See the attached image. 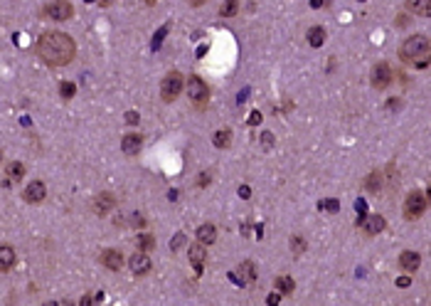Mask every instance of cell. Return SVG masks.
Returning a JSON list of instances; mask_svg holds the SVG:
<instances>
[{
    "mask_svg": "<svg viewBox=\"0 0 431 306\" xmlns=\"http://www.w3.org/2000/svg\"><path fill=\"white\" fill-rule=\"evenodd\" d=\"M37 55L50 67H64V64H69L74 59L76 42L67 32L52 30V32H45L37 40Z\"/></svg>",
    "mask_w": 431,
    "mask_h": 306,
    "instance_id": "1",
    "label": "cell"
},
{
    "mask_svg": "<svg viewBox=\"0 0 431 306\" xmlns=\"http://www.w3.org/2000/svg\"><path fill=\"white\" fill-rule=\"evenodd\" d=\"M399 57L404 64H412L416 69H426L431 64V40L426 35H412L402 42Z\"/></svg>",
    "mask_w": 431,
    "mask_h": 306,
    "instance_id": "2",
    "label": "cell"
},
{
    "mask_svg": "<svg viewBox=\"0 0 431 306\" xmlns=\"http://www.w3.org/2000/svg\"><path fill=\"white\" fill-rule=\"evenodd\" d=\"M188 96L190 101H192V106L195 109H205L207 101H209V89H207V84L200 79V76H190L188 79Z\"/></svg>",
    "mask_w": 431,
    "mask_h": 306,
    "instance_id": "3",
    "label": "cell"
},
{
    "mask_svg": "<svg viewBox=\"0 0 431 306\" xmlns=\"http://www.w3.org/2000/svg\"><path fill=\"white\" fill-rule=\"evenodd\" d=\"M183 89H185L183 74L180 72H168L165 79H163V84H160V96H163V101H175Z\"/></svg>",
    "mask_w": 431,
    "mask_h": 306,
    "instance_id": "4",
    "label": "cell"
},
{
    "mask_svg": "<svg viewBox=\"0 0 431 306\" xmlns=\"http://www.w3.org/2000/svg\"><path fill=\"white\" fill-rule=\"evenodd\" d=\"M42 15L50 20H57V22H64V20H69L74 15V8H72L69 0H52V3H47L42 8Z\"/></svg>",
    "mask_w": 431,
    "mask_h": 306,
    "instance_id": "5",
    "label": "cell"
},
{
    "mask_svg": "<svg viewBox=\"0 0 431 306\" xmlns=\"http://www.w3.org/2000/svg\"><path fill=\"white\" fill-rule=\"evenodd\" d=\"M426 208H429L426 198L419 190H412L407 195V200H404V220H419Z\"/></svg>",
    "mask_w": 431,
    "mask_h": 306,
    "instance_id": "6",
    "label": "cell"
},
{
    "mask_svg": "<svg viewBox=\"0 0 431 306\" xmlns=\"http://www.w3.org/2000/svg\"><path fill=\"white\" fill-rule=\"evenodd\" d=\"M390 84H392V67H390L387 62H379L375 69H372V87L382 92V89H387Z\"/></svg>",
    "mask_w": 431,
    "mask_h": 306,
    "instance_id": "7",
    "label": "cell"
},
{
    "mask_svg": "<svg viewBox=\"0 0 431 306\" xmlns=\"http://www.w3.org/2000/svg\"><path fill=\"white\" fill-rule=\"evenodd\" d=\"M45 195H47V185L42 183V180H32L25 190H22V198H25V203H30V205H37L45 200Z\"/></svg>",
    "mask_w": 431,
    "mask_h": 306,
    "instance_id": "8",
    "label": "cell"
},
{
    "mask_svg": "<svg viewBox=\"0 0 431 306\" xmlns=\"http://www.w3.org/2000/svg\"><path fill=\"white\" fill-rule=\"evenodd\" d=\"M150 267H153V262H150V257H148V252H136L131 257V272L136 274V277H143V274H148L150 272Z\"/></svg>",
    "mask_w": 431,
    "mask_h": 306,
    "instance_id": "9",
    "label": "cell"
},
{
    "mask_svg": "<svg viewBox=\"0 0 431 306\" xmlns=\"http://www.w3.org/2000/svg\"><path fill=\"white\" fill-rule=\"evenodd\" d=\"M360 227H362L365 235H370V237H372V235H379L382 230L387 227V220H384L382 215H367V217L360 222Z\"/></svg>",
    "mask_w": 431,
    "mask_h": 306,
    "instance_id": "10",
    "label": "cell"
},
{
    "mask_svg": "<svg viewBox=\"0 0 431 306\" xmlns=\"http://www.w3.org/2000/svg\"><path fill=\"white\" fill-rule=\"evenodd\" d=\"M99 259H101V264L109 269V272H118V269L123 267V254L118 249H104Z\"/></svg>",
    "mask_w": 431,
    "mask_h": 306,
    "instance_id": "11",
    "label": "cell"
},
{
    "mask_svg": "<svg viewBox=\"0 0 431 306\" xmlns=\"http://www.w3.org/2000/svg\"><path fill=\"white\" fill-rule=\"evenodd\" d=\"M116 208V198H113L111 193H99L94 200V212L99 217H104V215H109V212Z\"/></svg>",
    "mask_w": 431,
    "mask_h": 306,
    "instance_id": "12",
    "label": "cell"
},
{
    "mask_svg": "<svg viewBox=\"0 0 431 306\" xmlns=\"http://www.w3.org/2000/svg\"><path fill=\"white\" fill-rule=\"evenodd\" d=\"M419 267H421V257H419L416 252H409V249H407V252H402V254H399V269H402V272L414 274Z\"/></svg>",
    "mask_w": 431,
    "mask_h": 306,
    "instance_id": "13",
    "label": "cell"
},
{
    "mask_svg": "<svg viewBox=\"0 0 431 306\" xmlns=\"http://www.w3.org/2000/svg\"><path fill=\"white\" fill-rule=\"evenodd\" d=\"M141 146H143V138L138 134H126L123 141H121V148H123L126 156H136V153L141 151Z\"/></svg>",
    "mask_w": 431,
    "mask_h": 306,
    "instance_id": "14",
    "label": "cell"
},
{
    "mask_svg": "<svg viewBox=\"0 0 431 306\" xmlns=\"http://www.w3.org/2000/svg\"><path fill=\"white\" fill-rule=\"evenodd\" d=\"M407 10L421 18H431V0H407Z\"/></svg>",
    "mask_w": 431,
    "mask_h": 306,
    "instance_id": "15",
    "label": "cell"
},
{
    "mask_svg": "<svg viewBox=\"0 0 431 306\" xmlns=\"http://www.w3.org/2000/svg\"><path fill=\"white\" fill-rule=\"evenodd\" d=\"M254 279H256V264H251V262H242L239 274H237V282H239V284H249V282H254Z\"/></svg>",
    "mask_w": 431,
    "mask_h": 306,
    "instance_id": "16",
    "label": "cell"
},
{
    "mask_svg": "<svg viewBox=\"0 0 431 306\" xmlns=\"http://www.w3.org/2000/svg\"><path fill=\"white\" fill-rule=\"evenodd\" d=\"M188 257H190V262H192V267L202 269V264H205V259H207V252H205V247H202V242H200V245H192L190 252H188Z\"/></svg>",
    "mask_w": 431,
    "mask_h": 306,
    "instance_id": "17",
    "label": "cell"
},
{
    "mask_svg": "<svg viewBox=\"0 0 431 306\" xmlns=\"http://www.w3.org/2000/svg\"><path fill=\"white\" fill-rule=\"evenodd\" d=\"M13 264H15V252L10 245H3L0 247V269L8 272V269H13Z\"/></svg>",
    "mask_w": 431,
    "mask_h": 306,
    "instance_id": "18",
    "label": "cell"
},
{
    "mask_svg": "<svg viewBox=\"0 0 431 306\" xmlns=\"http://www.w3.org/2000/svg\"><path fill=\"white\" fill-rule=\"evenodd\" d=\"M197 240H200L202 245H212V242L217 240V227L209 225V222H205L202 227L197 230Z\"/></svg>",
    "mask_w": 431,
    "mask_h": 306,
    "instance_id": "19",
    "label": "cell"
},
{
    "mask_svg": "<svg viewBox=\"0 0 431 306\" xmlns=\"http://www.w3.org/2000/svg\"><path fill=\"white\" fill-rule=\"evenodd\" d=\"M212 143H214V148H229V143H232V131H229V129H220L217 134L212 136Z\"/></svg>",
    "mask_w": 431,
    "mask_h": 306,
    "instance_id": "20",
    "label": "cell"
},
{
    "mask_svg": "<svg viewBox=\"0 0 431 306\" xmlns=\"http://www.w3.org/2000/svg\"><path fill=\"white\" fill-rule=\"evenodd\" d=\"M365 190H367V193H379V190H382V175H379V171H372L367 178H365Z\"/></svg>",
    "mask_w": 431,
    "mask_h": 306,
    "instance_id": "21",
    "label": "cell"
},
{
    "mask_svg": "<svg viewBox=\"0 0 431 306\" xmlns=\"http://www.w3.org/2000/svg\"><path fill=\"white\" fill-rule=\"evenodd\" d=\"M325 42V30L323 27H311L308 30V45L311 47H320Z\"/></svg>",
    "mask_w": 431,
    "mask_h": 306,
    "instance_id": "22",
    "label": "cell"
},
{
    "mask_svg": "<svg viewBox=\"0 0 431 306\" xmlns=\"http://www.w3.org/2000/svg\"><path fill=\"white\" fill-rule=\"evenodd\" d=\"M276 287H279V291H281L283 296H288V294H293V289H296V284H293V279H291V277H286V274H281V277L276 279Z\"/></svg>",
    "mask_w": 431,
    "mask_h": 306,
    "instance_id": "23",
    "label": "cell"
},
{
    "mask_svg": "<svg viewBox=\"0 0 431 306\" xmlns=\"http://www.w3.org/2000/svg\"><path fill=\"white\" fill-rule=\"evenodd\" d=\"M237 10H239V0H225L222 8H220V15L222 18H232V15H237Z\"/></svg>",
    "mask_w": 431,
    "mask_h": 306,
    "instance_id": "24",
    "label": "cell"
},
{
    "mask_svg": "<svg viewBox=\"0 0 431 306\" xmlns=\"http://www.w3.org/2000/svg\"><path fill=\"white\" fill-rule=\"evenodd\" d=\"M138 247L143 249V252L155 249V237H153V235H138Z\"/></svg>",
    "mask_w": 431,
    "mask_h": 306,
    "instance_id": "25",
    "label": "cell"
},
{
    "mask_svg": "<svg viewBox=\"0 0 431 306\" xmlns=\"http://www.w3.org/2000/svg\"><path fill=\"white\" fill-rule=\"evenodd\" d=\"M8 173H10V180H20V178L25 175V166H22V163H10Z\"/></svg>",
    "mask_w": 431,
    "mask_h": 306,
    "instance_id": "26",
    "label": "cell"
},
{
    "mask_svg": "<svg viewBox=\"0 0 431 306\" xmlns=\"http://www.w3.org/2000/svg\"><path fill=\"white\" fill-rule=\"evenodd\" d=\"M59 94L64 96V99H72V96L76 94V84H72V82H64V84L59 87Z\"/></svg>",
    "mask_w": 431,
    "mask_h": 306,
    "instance_id": "27",
    "label": "cell"
},
{
    "mask_svg": "<svg viewBox=\"0 0 431 306\" xmlns=\"http://www.w3.org/2000/svg\"><path fill=\"white\" fill-rule=\"evenodd\" d=\"M320 208H323L325 212H337L340 210V203H337V200H323Z\"/></svg>",
    "mask_w": 431,
    "mask_h": 306,
    "instance_id": "28",
    "label": "cell"
},
{
    "mask_svg": "<svg viewBox=\"0 0 431 306\" xmlns=\"http://www.w3.org/2000/svg\"><path fill=\"white\" fill-rule=\"evenodd\" d=\"M291 249H293L296 254H300V252L306 249V242H303V237H291Z\"/></svg>",
    "mask_w": 431,
    "mask_h": 306,
    "instance_id": "29",
    "label": "cell"
},
{
    "mask_svg": "<svg viewBox=\"0 0 431 306\" xmlns=\"http://www.w3.org/2000/svg\"><path fill=\"white\" fill-rule=\"evenodd\" d=\"M279 299H281V291H274V294H269V296H266V304L276 306V304H279Z\"/></svg>",
    "mask_w": 431,
    "mask_h": 306,
    "instance_id": "30",
    "label": "cell"
},
{
    "mask_svg": "<svg viewBox=\"0 0 431 306\" xmlns=\"http://www.w3.org/2000/svg\"><path fill=\"white\" fill-rule=\"evenodd\" d=\"M249 124H251V126H259V124H262V114H259V111L249 114Z\"/></svg>",
    "mask_w": 431,
    "mask_h": 306,
    "instance_id": "31",
    "label": "cell"
},
{
    "mask_svg": "<svg viewBox=\"0 0 431 306\" xmlns=\"http://www.w3.org/2000/svg\"><path fill=\"white\" fill-rule=\"evenodd\" d=\"M409 284H412V279H409V277H399V279H397V287L407 289V287H409Z\"/></svg>",
    "mask_w": 431,
    "mask_h": 306,
    "instance_id": "32",
    "label": "cell"
},
{
    "mask_svg": "<svg viewBox=\"0 0 431 306\" xmlns=\"http://www.w3.org/2000/svg\"><path fill=\"white\" fill-rule=\"evenodd\" d=\"M126 124H138V114L136 111H128L126 114Z\"/></svg>",
    "mask_w": 431,
    "mask_h": 306,
    "instance_id": "33",
    "label": "cell"
},
{
    "mask_svg": "<svg viewBox=\"0 0 431 306\" xmlns=\"http://www.w3.org/2000/svg\"><path fill=\"white\" fill-rule=\"evenodd\" d=\"M178 245H183V235H178V237H175V240L170 242V247H173V252H175V249H180Z\"/></svg>",
    "mask_w": 431,
    "mask_h": 306,
    "instance_id": "34",
    "label": "cell"
},
{
    "mask_svg": "<svg viewBox=\"0 0 431 306\" xmlns=\"http://www.w3.org/2000/svg\"><path fill=\"white\" fill-rule=\"evenodd\" d=\"M323 5H330V0H311V8H323Z\"/></svg>",
    "mask_w": 431,
    "mask_h": 306,
    "instance_id": "35",
    "label": "cell"
},
{
    "mask_svg": "<svg viewBox=\"0 0 431 306\" xmlns=\"http://www.w3.org/2000/svg\"><path fill=\"white\" fill-rule=\"evenodd\" d=\"M207 183H209V173H202V175H200V180H197V185H202V188H205Z\"/></svg>",
    "mask_w": 431,
    "mask_h": 306,
    "instance_id": "36",
    "label": "cell"
},
{
    "mask_svg": "<svg viewBox=\"0 0 431 306\" xmlns=\"http://www.w3.org/2000/svg\"><path fill=\"white\" fill-rule=\"evenodd\" d=\"M262 141H264V146H271V143H274V136H271V134H264Z\"/></svg>",
    "mask_w": 431,
    "mask_h": 306,
    "instance_id": "37",
    "label": "cell"
},
{
    "mask_svg": "<svg viewBox=\"0 0 431 306\" xmlns=\"http://www.w3.org/2000/svg\"><path fill=\"white\" fill-rule=\"evenodd\" d=\"M239 195H242V198H249V195H251L249 185H242V188H239Z\"/></svg>",
    "mask_w": 431,
    "mask_h": 306,
    "instance_id": "38",
    "label": "cell"
},
{
    "mask_svg": "<svg viewBox=\"0 0 431 306\" xmlns=\"http://www.w3.org/2000/svg\"><path fill=\"white\" fill-rule=\"evenodd\" d=\"M96 3H99V5H101V8H109V5H111L113 0H96Z\"/></svg>",
    "mask_w": 431,
    "mask_h": 306,
    "instance_id": "39",
    "label": "cell"
},
{
    "mask_svg": "<svg viewBox=\"0 0 431 306\" xmlns=\"http://www.w3.org/2000/svg\"><path fill=\"white\" fill-rule=\"evenodd\" d=\"M207 0H190V5H195V8H197V5H205Z\"/></svg>",
    "mask_w": 431,
    "mask_h": 306,
    "instance_id": "40",
    "label": "cell"
},
{
    "mask_svg": "<svg viewBox=\"0 0 431 306\" xmlns=\"http://www.w3.org/2000/svg\"><path fill=\"white\" fill-rule=\"evenodd\" d=\"M426 203H429V208H431V185L426 188Z\"/></svg>",
    "mask_w": 431,
    "mask_h": 306,
    "instance_id": "41",
    "label": "cell"
},
{
    "mask_svg": "<svg viewBox=\"0 0 431 306\" xmlns=\"http://www.w3.org/2000/svg\"><path fill=\"white\" fill-rule=\"evenodd\" d=\"M146 3H148V5H155V3H158V0H146Z\"/></svg>",
    "mask_w": 431,
    "mask_h": 306,
    "instance_id": "42",
    "label": "cell"
}]
</instances>
